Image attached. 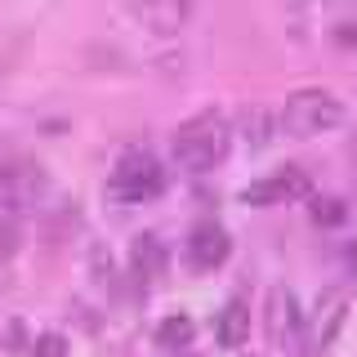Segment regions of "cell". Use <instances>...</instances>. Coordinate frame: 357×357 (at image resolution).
Instances as JSON below:
<instances>
[{
	"label": "cell",
	"instance_id": "cell-1",
	"mask_svg": "<svg viewBox=\"0 0 357 357\" xmlns=\"http://www.w3.org/2000/svg\"><path fill=\"white\" fill-rule=\"evenodd\" d=\"M228 143H232V130L219 112H201V116L183 121L174 130V161L183 165L188 174H210L215 165L228 156Z\"/></svg>",
	"mask_w": 357,
	"mask_h": 357
},
{
	"label": "cell",
	"instance_id": "cell-2",
	"mask_svg": "<svg viewBox=\"0 0 357 357\" xmlns=\"http://www.w3.org/2000/svg\"><path fill=\"white\" fill-rule=\"evenodd\" d=\"M344 121V103L321 85H308V89H295L282 107V126L295 134V139H312V134H326Z\"/></svg>",
	"mask_w": 357,
	"mask_h": 357
},
{
	"label": "cell",
	"instance_id": "cell-3",
	"mask_svg": "<svg viewBox=\"0 0 357 357\" xmlns=\"http://www.w3.org/2000/svg\"><path fill=\"white\" fill-rule=\"evenodd\" d=\"M112 192L121 201H152L165 192V165L156 161L152 152H130L121 156V165L112 170Z\"/></svg>",
	"mask_w": 357,
	"mask_h": 357
},
{
	"label": "cell",
	"instance_id": "cell-4",
	"mask_svg": "<svg viewBox=\"0 0 357 357\" xmlns=\"http://www.w3.org/2000/svg\"><path fill=\"white\" fill-rule=\"evenodd\" d=\"M308 321H304V312H299L295 304V295H290L286 286H277L273 295H268V335H273L282 349L290 353H304L308 349Z\"/></svg>",
	"mask_w": 357,
	"mask_h": 357
},
{
	"label": "cell",
	"instance_id": "cell-5",
	"mask_svg": "<svg viewBox=\"0 0 357 357\" xmlns=\"http://www.w3.org/2000/svg\"><path fill=\"white\" fill-rule=\"evenodd\" d=\"M312 192V178L304 165H282V170H273L268 178L245 188V201L250 206H282V201H295V197H308Z\"/></svg>",
	"mask_w": 357,
	"mask_h": 357
},
{
	"label": "cell",
	"instance_id": "cell-6",
	"mask_svg": "<svg viewBox=\"0 0 357 357\" xmlns=\"http://www.w3.org/2000/svg\"><path fill=\"white\" fill-rule=\"evenodd\" d=\"M232 255V237L223 232V223L215 219H201L192 232H188V264L201 268V273H210V268H219L223 259Z\"/></svg>",
	"mask_w": 357,
	"mask_h": 357
},
{
	"label": "cell",
	"instance_id": "cell-7",
	"mask_svg": "<svg viewBox=\"0 0 357 357\" xmlns=\"http://www.w3.org/2000/svg\"><path fill=\"white\" fill-rule=\"evenodd\" d=\"M344 312H349V299L340 295V290H326V295L317 299V312H312V321H308V353H321V349H331V340L340 335L344 326Z\"/></svg>",
	"mask_w": 357,
	"mask_h": 357
},
{
	"label": "cell",
	"instance_id": "cell-8",
	"mask_svg": "<svg viewBox=\"0 0 357 357\" xmlns=\"http://www.w3.org/2000/svg\"><path fill=\"white\" fill-rule=\"evenodd\" d=\"M130 268L134 277H143V282H152V277L165 273V241L156 237V232H139L130 245Z\"/></svg>",
	"mask_w": 357,
	"mask_h": 357
},
{
	"label": "cell",
	"instance_id": "cell-9",
	"mask_svg": "<svg viewBox=\"0 0 357 357\" xmlns=\"http://www.w3.org/2000/svg\"><path fill=\"white\" fill-rule=\"evenodd\" d=\"M215 335H219L223 349H237V344H245V335H250V308H245V299H232V304H223Z\"/></svg>",
	"mask_w": 357,
	"mask_h": 357
},
{
	"label": "cell",
	"instance_id": "cell-10",
	"mask_svg": "<svg viewBox=\"0 0 357 357\" xmlns=\"http://www.w3.org/2000/svg\"><path fill=\"white\" fill-rule=\"evenodd\" d=\"M197 335V321L188 317V312H170V317L156 326V344H165V349H188Z\"/></svg>",
	"mask_w": 357,
	"mask_h": 357
},
{
	"label": "cell",
	"instance_id": "cell-11",
	"mask_svg": "<svg viewBox=\"0 0 357 357\" xmlns=\"http://www.w3.org/2000/svg\"><path fill=\"white\" fill-rule=\"evenodd\" d=\"M308 215L317 228H340L349 219V201L344 197H308Z\"/></svg>",
	"mask_w": 357,
	"mask_h": 357
},
{
	"label": "cell",
	"instance_id": "cell-12",
	"mask_svg": "<svg viewBox=\"0 0 357 357\" xmlns=\"http://www.w3.org/2000/svg\"><path fill=\"white\" fill-rule=\"evenodd\" d=\"M139 14L148 18V22H152L156 31H165V36H170V31L178 27V22L188 18V5H143Z\"/></svg>",
	"mask_w": 357,
	"mask_h": 357
},
{
	"label": "cell",
	"instance_id": "cell-13",
	"mask_svg": "<svg viewBox=\"0 0 357 357\" xmlns=\"http://www.w3.org/2000/svg\"><path fill=\"white\" fill-rule=\"evenodd\" d=\"M268 130H273V121H268V112L250 107V112L241 116V134H245V143H250V148H264V143H268Z\"/></svg>",
	"mask_w": 357,
	"mask_h": 357
},
{
	"label": "cell",
	"instance_id": "cell-14",
	"mask_svg": "<svg viewBox=\"0 0 357 357\" xmlns=\"http://www.w3.org/2000/svg\"><path fill=\"white\" fill-rule=\"evenodd\" d=\"M18 237H22V232H18V223L9 219V215H0V264H5V259H14Z\"/></svg>",
	"mask_w": 357,
	"mask_h": 357
},
{
	"label": "cell",
	"instance_id": "cell-15",
	"mask_svg": "<svg viewBox=\"0 0 357 357\" xmlns=\"http://www.w3.org/2000/svg\"><path fill=\"white\" fill-rule=\"evenodd\" d=\"M31 357H67V340L59 331H45L36 340V349H31Z\"/></svg>",
	"mask_w": 357,
	"mask_h": 357
},
{
	"label": "cell",
	"instance_id": "cell-16",
	"mask_svg": "<svg viewBox=\"0 0 357 357\" xmlns=\"http://www.w3.org/2000/svg\"><path fill=\"white\" fill-rule=\"evenodd\" d=\"M22 344H27V331H22V321H9V326H5V349L18 353Z\"/></svg>",
	"mask_w": 357,
	"mask_h": 357
},
{
	"label": "cell",
	"instance_id": "cell-17",
	"mask_svg": "<svg viewBox=\"0 0 357 357\" xmlns=\"http://www.w3.org/2000/svg\"><path fill=\"white\" fill-rule=\"evenodd\" d=\"M344 264H349V273L357 277V241H349V245H344Z\"/></svg>",
	"mask_w": 357,
	"mask_h": 357
},
{
	"label": "cell",
	"instance_id": "cell-18",
	"mask_svg": "<svg viewBox=\"0 0 357 357\" xmlns=\"http://www.w3.org/2000/svg\"><path fill=\"white\" fill-rule=\"evenodd\" d=\"M178 357H197V353H178Z\"/></svg>",
	"mask_w": 357,
	"mask_h": 357
}]
</instances>
